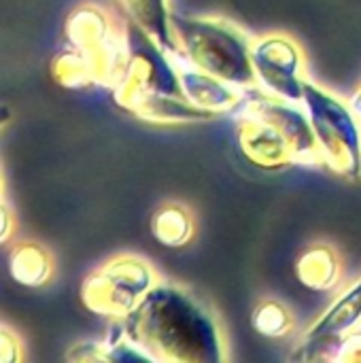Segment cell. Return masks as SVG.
Returning <instances> with one entry per match:
<instances>
[{"instance_id":"6da1fadb","label":"cell","mask_w":361,"mask_h":363,"mask_svg":"<svg viewBox=\"0 0 361 363\" xmlns=\"http://www.w3.org/2000/svg\"><path fill=\"white\" fill-rule=\"evenodd\" d=\"M121 323L126 338L153 363L228 362L217 313L183 285L160 281Z\"/></svg>"},{"instance_id":"7a4b0ae2","label":"cell","mask_w":361,"mask_h":363,"mask_svg":"<svg viewBox=\"0 0 361 363\" xmlns=\"http://www.w3.org/2000/svg\"><path fill=\"white\" fill-rule=\"evenodd\" d=\"M172 32L179 45L177 57L240 91L257 85L251 60L253 38L234 21L172 13Z\"/></svg>"},{"instance_id":"3957f363","label":"cell","mask_w":361,"mask_h":363,"mask_svg":"<svg viewBox=\"0 0 361 363\" xmlns=\"http://www.w3.org/2000/svg\"><path fill=\"white\" fill-rule=\"evenodd\" d=\"M64 36L66 47L87 66L94 87L113 91L130 57L126 21L119 23L100 4L83 2L66 15Z\"/></svg>"},{"instance_id":"277c9868","label":"cell","mask_w":361,"mask_h":363,"mask_svg":"<svg viewBox=\"0 0 361 363\" xmlns=\"http://www.w3.org/2000/svg\"><path fill=\"white\" fill-rule=\"evenodd\" d=\"M302 106L311 117L323 168L345 181H360L361 121L351 102L306 79Z\"/></svg>"},{"instance_id":"5b68a950","label":"cell","mask_w":361,"mask_h":363,"mask_svg":"<svg viewBox=\"0 0 361 363\" xmlns=\"http://www.w3.org/2000/svg\"><path fill=\"white\" fill-rule=\"evenodd\" d=\"M160 274L140 255L121 253L94 268L81 283V304L98 317L126 319L160 283Z\"/></svg>"},{"instance_id":"8992f818","label":"cell","mask_w":361,"mask_h":363,"mask_svg":"<svg viewBox=\"0 0 361 363\" xmlns=\"http://www.w3.org/2000/svg\"><path fill=\"white\" fill-rule=\"evenodd\" d=\"M130 57L119 85L111 91L117 106L134 113L160 96H183L177 60L134 19H126Z\"/></svg>"},{"instance_id":"52a82bcc","label":"cell","mask_w":361,"mask_h":363,"mask_svg":"<svg viewBox=\"0 0 361 363\" xmlns=\"http://www.w3.org/2000/svg\"><path fill=\"white\" fill-rule=\"evenodd\" d=\"M234 115L260 117V119L274 123L287 138L294 151L296 166H323L311 117L302 104L268 94L260 85H255L243 91V98Z\"/></svg>"},{"instance_id":"ba28073f","label":"cell","mask_w":361,"mask_h":363,"mask_svg":"<svg viewBox=\"0 0 361 363\" xmlns=\"http://www.w3.org/2000/svg\"><path fill=\"white\" fill-rule=\"evenodd\" d=\"M251 60L257 85L279 98L302 104L306 62L296 38L283 32H270L253 38Z\"/></svg>"},{"instance_id":"9c48e42d","label":"cell","mask_w":361,"mask_h":363,"mask_svg":"<svg viewBox=\"0 0 361 363\" xmlns=\"http://www.w3.org/2000/svg\"><path fill=\"white\" fill-rule=\"evenodd\" d=\"M361 325V277L349 283L317 317L315 323L306 328L300 336V345L291 359L296 362H321L323 351L345 334L353 332Z\"/></svg>"},{"instance_id":"30bf717a","label":"cell","mask_w":361,"mask_h":363,"mask_svg":"<svg viewBox=\"0 0 361 363\" xmlns=\"http://www.w3.org/2000/svg\"><path fill=\"white\" fill-rule=\"evenodd\" d=\"M236 140L240 153L247 157L249 164H253L260 170L266 172H281L285 168L296 166L294 151L283 136V132L260 117H236Z\"/></svg>"},{"instance_id":"8fae6325","label":"cell","mask_w":361,"mask_h":363,"mask_svg":"<svg viewBox=\"0 0 361 363\" xmlns=\"http://www.w3.org/2000/svg\"><path fill=\"white\" fill-rule=\"evenodd\" d=\"M174 60H177V70H179L183 96L194 106L209 111L215 117L236 111V106L243 98V91L238 87L191 66L189 62H185L181 57H174Z\"/></svg>"},{"instance_id":"7c38bea8","label":"cell","mask_w":361,"mask_h":363,"mask_svg":"<svg viewBox=\"0 0 361 363\" xmlns=\"http://www.w3.org/2000/svg\"><path fill=\"white\" fill-rule=\"evenodd\" d=\"M296 279L315 294L334 291L343 279V262L330 242L309 245L296 259Z\"/></svg>"},{"instance_id":"4fadbf2b","label":"cell","mask_w":361,"mask_h":363,"mask_svg":"<svg viewBox=\"0 0 361 363\" xmlns=\"http://www.w3.org/2000/svg\"><path fill=\"white\" fill-rule=\"evenodd\" d=\"M6 270L11 279L23 287H45L53 279V257L40 242L21 240L9 249Z\"/></svg>"},{"instance_id":"5bb4252c","label":"cell","mask_w":361,"mask_h":363,"mask_svg":"<svg viewBox=\"0 0 361 363\" xmlns=\"http://www.w3.org/2000/svg\"><path fill=\"white\" fill-rule=\"evenodd\" d=\"M151 236L166 249L187 247L196 236V221L187 206L179 202H164L157 206L149 221Z\"/></svg>"},{"instance_id":"9a60e30c","label":"cell","mask_w":361,"mask_h":363,"mask_svg":"<svg viewBox=\"0 0 361 363\" xmlns=\"http://www.w3.org/2000/svg\"><path fill=\"white\" fill-rule=\"evenodd\" d=\"M170 0H119L128 17L145 28L170 55H179V45L172 32Z\"/></svg>"},{"instance_id":"2e32d148","label":"cell","mask_w":361,"mask_h":363,"mask_svg":"<svg viewBox=\"0 0 361 363\" xmlns=\"http://www.w3.org/2000/svg\"><path fill=\"white\" fill-rule=\"evenodd\" d=\"M136 119L153 123V125H187L215 119L213 113L194 106L185 96H160L132 113Z\"/></svg>"},{"instance_id":"e0dca14e","label":"cell","mask_w":361,"mask_h":363,"mask_svg":"<svg viewBox=\"0 0 361 363\" xmlns=\"http://www.w3.org/2000/svg\"><path fill=\"white\" fill-rule=\"evenodd\" d=\"M251 325L260 336L268 340H281L294 334L296 319L283 302L274 298H264L255 304L251 313Z\"/></svg>"},{"instance_id":"ac0fdd59","label":"cell","mask_w":361,"mask_h":363,"mask_svg":"<svg viewBox=\"0 0 361 363\" xmlns=\"http://www.w3.org/2000/svg\"><path fill=\"white\" fill-rule=\"evenodd\" d=\"M49 72H51L53 81L57 85L66 87V89H87V87H94L91 74H89L87 66L68 47L53 57V62L49 66Z\"/></svg>"},{"instance_id":"d6986e66","label":"cell","mask_w":361,"mask_h":363,"mask_svg":"<svg viewBox=\"0 0 361 363\" xmlns=\"http://www.w3.org/2000/svg\"><path fill=\"white\" fill-rule=\"evenodd\" d=\"M321 359L338 363H360L361 362V325L353 332L345 334L343 338L334 340L321 355Z\"/></svg>"},{"instance_id":"ffe728a7","label":"cell","mask_w":361,"mask_h":363,"mask_svg":"<svg viewBox=\"0 0 361 363\" xmlns=\"http://www.w3.org/2000/svg\"><path fill=\"white\" fill-rule=\"evenodd\" d=\"M0 345H2V349H0L2 363H21L26 359L21 338L6 323H2V330H0Z\"/></svg>"},{"instance_id":"44dd1931","label":"cell","mask_w":361,"mask_h":363,"mask_svg":"<svg viewBox=\"0 0 361 363\" xmlns=\"http://www.w3.org/2000/svg\"><path fill=\"white\" fill-rule=\"evenodd\" d=\"M6 191H4V187H2V213H0V240H2V245H6L9 242V238H11V234L15 232V215H13V211H11V206H9V200H6V196H4Z\"/></svg>"},{"instance_id":"7402d4cb","label":"cell","mask_w":361,"mask_h":363,"mask_svg":"<svg viewBox=\"0 0 361 363\" xmlns=\"http://www.w3.org/2000/svg\"><path fill=\"white\" fill-rule=\"evenodd\" d=\"M351 106H353V111H355V115L360 117V121H361V85L355 89V94L351 96Z\"/></svg>"}]
</instances>
